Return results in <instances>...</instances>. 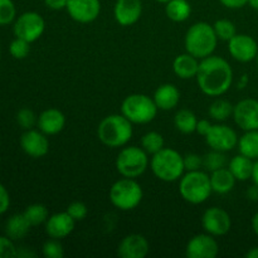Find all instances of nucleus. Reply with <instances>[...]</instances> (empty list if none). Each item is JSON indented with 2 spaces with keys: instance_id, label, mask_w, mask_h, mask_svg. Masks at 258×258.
<instances>
[{
  "instance_id": "nucleus-30",
  "label": "nucleus",
  "mask_w": 258,
  "mask_h": 258,
  "mask_svg": "<svg viewBox=\"0 0 258 258\" xmlns=\"http://www.w3.org/2000/svg\"><path fill=\"white\" fill-rule=\"evenodd\" d=\"M23 213H24L25 218L28 219L32 227L40 226V224L45 223L47 219L49 218V212H48L47 207L39 203L28 206Z\"/></svg>"
},
{
  "instance_id": "nucleus-46",
  "label": "nucleus",
  "mask_w": 258,
  "mask_h": 258,
  "mask_svg": "<svg viewBox=\"0 0 258 258\" xmlns=\"http://www.w3.org/2000/svg\"><path fill=\"white\" fill-rule=\"evenodd\" d=\"M252 180H253V183L258 185V159L257 160H254L253 163V170H252Z\"/></svg>"
},
{
  "instance_id": "nucleus-23",
  "label": "nucleus",
  "mask_w": 258,
  "mask_h": 258,
  "mask_svg": "<svg viewBox=\"0 0 258 258\" xmlns=\"http://www.w3.org/2000/svg\"><path fill=\"white\" fill-rule=\"evenodd\" d=\"M212 190L217 194H227L234 188L237 179L231 173L228 168H222L216 171H212L211 175Z\"/></svg>"
},
{
  "instance_id": "nucleus-35",
  "label": "nucleus",
  "mask_w": 258,
  "mask_h": 258,
  "mask_svg": "<svg viewBox=\"0 0 258 258\" xmlns=\"http://www.w3.org/2000/svg\"><path fill=\"white\" fill-rule=\"evenodd\" d=\"M17 122L24 130H30V128H33L37 125L38 117L34 113V111H32L28 107H24L19 110V112L17 113Z\"/></svg>"
},
{
  "instance_id": "nucleus-7",
  "label": "nucleus",
  "mask_w": 258,
  "mask_h": 258,
  "mask_svg": "<svg viewBox=\"0 0 258 258\" xmlns=\"http://www.w3.org/2000/svg\"><path fill=\"white\" fill-rule=\"evenodd\" d=\"M110 202L118 211H133L141 203L144 197L140 184L131 178L118 179L110 188Z\"/></svg>"
},
{
  "instance_id": "nucleus-33",
  "label": "nucleus",
  "mask_w": 258,
  "mask_h": 258,
  "mask_svg": "<svg viewBox=\"0 0 258 258\" xmlns=\"http://www.w3.org/2000/svg\"><path fill=\"white\" fill-rule=\"evenodd\" d=\"M214 32H216L218 39L224 40V42H229L234 35L237 34L236 25L228 19H219L214 23L213 25Z\"/></svg>"
},
{
  "instance_id": "nucleus-19",
  "label": "nucleus",
  "mask_w": 258,
  "mask_h": 258,
  "mask_svg": "<svg viewBox=\"0 0 258 258\" xmlns=\"http://www.w3.org/2000/svg\"><path fill=\"white\" fill-rule=\"evenodd\" d=\"M75 226V219L67 212H60V213L52 214L47 219V222H45V233L50 238L62 239L72 233Z\"/></svg>"
},
{
  "instance_id": "nucleus-34",
  "label": "nucleus",
  "mask_w": 258,
  "mask_h": 258,
  "mask_svg": "<svg viewBox=\"0 0 258 258\" xmlns=\"http://www.w3.org/2000/svg\"><path fill=\"white\" fill-rule=\"evenodd\" d=\"M17 19V9L13 0H0V25H8Z\"/></svg>"
},
{
  "instance_id": "nucleus-24",
  "label": "nucleus",
  "mask_w": 258,
  "mask_h": 258,
  "mask_svg": "<svg viewBox=\"0 0 258 258\" xmlns=\"http://www.w3.org/2000/svg\"><path fill=\"white\" fill-rule=\"evenodd\" d=\"M30 223L28 219L25 218L24 213L14 214L10 217L5 224V234L13 241H19V239L24 238L30 231Z\"/></svg>"
},
{
  "instance_id": "nucleus-18",
  "label": "nucleus",
  "mask_w": 258,
  "mask_h": 258,
  "mask_svg": "<svg viewBox=\"0 0 258 258\" xmlns=\"http://www.w3.org/2000/svg\"><path fill=\"white\" fill-rule=\"evenodd\" d=\"M150 251V244L143 234L133 233L123 237L117 247L121 258H145Z\"/></svg>"
},
{
  "instance_id": "nucleus-5",
  "label": "nucleus",
  "mask_w": 258,
  "mask_h": 258,
  "mask_svg": "<svg viewBox=\"0 0 258 258\" xmlns=\"http://www.w3.org/2000/svg\"><path fill=\"white\" fill-rule=\"evenodd\" d=\"M179 193L181 198L190 204H202L208 201L213 193L211 178L206 171H186L179 183Z\"/></svg>"
},
{
  "instance_id": "nucleus-36",
  "label": "nucleus",
  "mask_w": 258,
  "mask_h": 258,
  "mask_svg": "<svg viewBox=\"0 0 258 258\" xmlns=\"http://www.w3.org/2000/svg\"><path fill=\"white\" fill-rule=\"evenodd\" d=\"M9 52L15 59H24L30 52V43L20 38H15L9 45Z\"/></svg>"
},
{
  "instance_id": "nucleus-48",
  "label": "nucleus",
  "mask_w": 258,
  "mask_h": 258,
  "mask_svg": "<svg viewBox=\"0 0 258 258\" xmlns=\"http://www.w3.org/2000/svg\"><path fill=\"white\" fill-rule=\"evenodd\" d=\"M247 83H248V76L243 75L241 77V80H239V82H238V88H239V90H242V88L246 87Z\"/></svg>"
},
{
  "instance_id": "nucleus-17",
  "label": "nucleus",
  "mask_w": 258,
  "mask_h": 258,
  "mask_svg": "<svg viewBox=\"0 0 258 258\" xmlns=\"http://www.w3.org/2000/svg\"><path fill=\"white\" fill-rule=\"evenodd\" d=\"M143 14L141 0H116L113 17L121 27H130L139 22Z\"/></svg>"
},
{
  "instance_id": "nucleus-50",
  "label": "nucleus",
  "mask_w": 258,
  "mask_h": 258,
  "mask_svg": "<svg viewBox=\"0 0 258 258\" xmlns=\"http://www.w3.org/2000/svg\"><path fill=\"white\" fill-rule=\"evenodd\" d=\"M247 258H258V247H253L246 253Z\"/></svg>"
},
{
  "instance_id": "nucleus-29",
  "label": "nucleus",
  "mask_w": 258,
  "mask_h": 258,
  "mask_svg": "<svg viewBox=\"0 0 258 258\" xmlns=\"http://www.w3.org/2000/svg\"><path fill=\"white\" fill-rule=\"evenodd\" d=\"M233 108L234 106L229 101L218 98V100L213 101L212 105L209 106L208 113L213 120L223 122V121L228 120L231 116H233Z\"/></svg>"
},
{
  "instance_id": "nucleus-31",
  "label": "nucleus",
  "mask_w": 258,
  "mask_h": 258,
  "mask_svg": "<svg viewBox=\"0 0 258 258\" xmlns=\"http://www.w3.org/2000/svg\"><path fill=\"white\" fill-rule=\"evenodd\" d=\"M165 141L161 134L156 133V131H150L146 133L141 139V148L150 155L159 153L161 149L165 148Z\"/></svg>"
},
{
  "instance_id": "nucleus-21",
  "label": "nucleus",
  "mask_w": 258,
  "mask_h": 258,
  "mask_svg": "<svg viewBox=\"0 0 258 258\" xmlns=\"http://www.w3.org/2000/svg\"><path fill=\"white\" fill-rule=\"evenodd\" d=\"M153 98L159 110L170 111L174 110L180 102V92L175 85L164 83L156 88Z\"/></svg>"
},
{
  "instance_id": "nucleus-20",
  "label": "nucleus",
  "mask_w": 258,
  "mask_h": 258,
  "mask_svg": "<svg viewBox=\"0 0 258 258\" xmlns=\"http://www.w3.org/2000/svg\"><path fill=\"white\" fill-rule=\"evenodd\" d=\"M38 128L47 136L57 135L64 128L66 116L58 108H47L38 116Z\"/></svg>"
},
{
  "instance_id": "nucleus-39",
  "label": "nucleus",
  "mask_w": 258,
  "mask_h": 258,
  "mask_svg": "<svg viewBox=\"0 0 258 258\" xmlns=\"http://www.w3.org/2000/svg\"><path fill=\"white\" fill-rule=\"evenodd\" d=\"M18 248L14 241L8 236H0V258L17 257Z\"/></svg>"
},
{
  "instance_id": "nucleus-38",
  "label": "nucleus",
  "mask_w": 258,
  "mask_h": 258,
  "mask_svg": "<svg viewBox=\"0 0 258 258\" xmlns=\"http://www.w3.org/2000/svg\"><path fill=\"white\" fill-rule=\"evenodd\" d=\"M68 214L75 219L76 222H81L87 217L88 214V208L85 203L82 202H73L66 209Z\"/></svg>"
},
{
  "instance_id": "nucleus-49",
  "label": "nucleus",
  "mask_w": 258,
  "mask_h": 258,
  "mask_svg": "<svg viewBox=\"0 0 258 258\" xmlns=\"http://www.w3.org/2000/svg\"><path fill=\"white\" fill-rule=\"evenodd\" d=\"M252 229H253L254 233L258 236V212L254 214L253 218H252Z\"/></svg>"
},
{
  "instance_id": "nucleus-11",
  "label": "nucleus",
  "mask_w": 258,
  "mask_h": 258,
  "mask_svg": "<svg viewBox=\"0 0 258 258\" xmlns=\"http://www.w3.org/2000/svg\"><path fill=\"white\" fill-rule=\"evenodd\" d=\"M202 226L207 233L214 237H221L231 231L232 219L224 209L219 207H212L203 213Z\"/></svg>"
},
{
  "instance_id": "nucleus-53",
  "label": "nucleus",
  "mask_w": 258,
  "mask_h": 258,
  "mask_svg": "<svg viewBox=\"0 0 258 258\" xmlns=\"http://www.w3.org/2000/svg\"><path fill=\"white\" fill-rule=\"evenodd\" d=\"M256 60H257V66H258V53H257V57H256Z\"/></svg>"
},
{
  "instance_id": "nucleus-42",
  "label": "nucleus",
  "mask_w": 258,
  "mask_h": 258,
  "mask_svg": "<svg viewBox=\"0 0 258 258\" xmlns=\"http://www.w3.org/2000/svg\"><path fill=\"white\" fill-rule=\"evenodd\" d=\"M219 2L228 9H241L248 4V0H219Z\"/></svg>"
},
{
  "instance_id": "nucleus-4",
  "label": "nucleus",
  "mask_w": 258,
  "mask_h": 258,
  "mask_svg": "<svg viewBox=\"0 0 258 258\" xmlns=\"http://www.w3.org/2000/svg\"><path fill=\"white\" fill-rule=\"evenodd\" d=\"M150 168L154 175L165 183L180 180L185 171L183 156L171 148H164L154 154L150 160Z\"/></svg>"
},
{
  "instance_id": "nucleus-45",
  "label": "nucleus",
  "mask_w": 258,
  "mask_h": 258,
  "mask_svg": "<svg viewBox=\"0 0 258 258\" xmlns=\"http://www.w3.org/2000/svg\"><path fill=\"white\" fill-rule=\"evenodd\" d=\"M247 198L253 202L258 201V185L254 184L253 186H249L248 190H247Z\"/></svg>"
},
{
  "instance_id": "nucleus-43",
  "label": "nucleus",
  "mask_w": 258,
  "mask_h": 258,
  "mask_svg": "<svg viewBox=\"0 0 258 258\" xmlns=\"http://www.w3.org/2000/svg\"><path fill=\"white\" fill-rule=\"evenodd\" d=\"M68 0H44V4L50 10H63L67 7Z\"/></svg>"
},
{
  "instance_id": "nucleus-32",
  "label": "nucleus",
  "mask_w": 258,
  "mask_h": 258,
  "mask_svg": "<svg viewBox=\"0 0 258 258\" xmlns=\"http://www.w3.org/2000/svg\"><path fill=\"white\" fill-rule=\"evenodd\" d=\"M227 156L226 153L218 150H212L203 156V168L207 171L212 173L218 169L226 168Z\"/></svg>"
},
{
  "instance_id": "nucleus-47",
  "label": "nucleus",
  "mask_w": 258,
  "mask_h": 258,
  "mask_svg": "<svg viewBox=\"0 0 258 258\" xmlns=\"http://www.w3.org/2000/svg\"><path fill=\"white\" fill-rule=\"evenodd\" d=\"M35 253L34 252H30L28 251V249H24V251H22V249H18L17 252V257H34Z\"/></svg>"
},
{
  "instance_id": "nucleus-22",
  "label": "nucleus",
  "mask_w": 258,
  "mask_h": 258,
  "mask_svg": "<svg viewBox=\"0 0 258 258\" xmlns=\"http://www.w3.org/2000/svg\"><path fill=\"white\" fill-rule=\"evenodd\" d=\"M199 59L190 53H183L176 55L173 62V71L181 80H190L196 78L199 70Z\"/></svg>"
},
{
  "instance_id": "nucleus-12",
  "label": "nucleus",
  "mask_w": 258,
  "mask_h": 258,
  "mask_svg": "<svg viewBox=\"0 0 258 258\" xmlns=\"http://www.w3.org/2000/svg\"><path fill=\"white\" fill-rule=\"evenodd\" d=\"M218 253V242L207 232L189 239L185 247V256L188 258H216Z\"/></svg>"
},
{
  "instance_id": "nucleus-10",
  "label": "nucleus",
  "mask_w": 258,
  "mask_h": 258,
  "mask_svg": "<svg viewBox=\"0 0 258 258\" xmlns=\"http://www.w3.org/2000/svg\"><path fill=\"white\" fill-rule=\"evenodd\" d=\"M206 143L212 150H218L227 153L233 150L238 144V136L237 133L228 125L224 123H217L212 125L211 130L206 136Z\"/></svg>"
},
{
  "instance_id": "nucleus-28",
  "label": "nucleus",
  "mask_w": 258,
  "mask_h": 258,
  "mask_svg": "<svg viewBox=\"0 0 258 258\" xmlns=\"http://www.w3.org/2000/svg\"><path fill=\"white\" fill-rule=\"evenodd\" d=\"M197 123H198V118H197L196 113L186 108L179 110L174 116V125H175L176 130L180 131L181 134L196 133Z\"/></svg>"
},
{
  "instance_id": "nucleus-9",
  "label": "nucleus",
  "mask_w": 258,
  "mask_h": 258,
  "mask_svg": "<svg viewBox=\"0 0 258 258\" xmlns=\"http://www.w3.org/2000/svg\"><path fill=\"white\" fill-rule=\"evenodd\" d=\"M45 29V22L42 15L37 12H25L14 20L15 38H20L33 43L39 39Z\"/></svg>"
},
{
  "instance_id": "nucleus-26",
  "label": "nucleus",
  "mask_w": 258,
  "mask_h": 258,
  "mask_svg": "<svg viewBox=\"0 0 258 258\" xmlns=\"http://www.w3.org/2000/svg\"><path fill=\"white\" fill-rule=\"evenodd\" d=\"M165 14L171 22H185L191 14L190 3L188 0H170L165 4Z\"/></svg>"
},
{
  "instance_id": "nucleus-1",
  "label": "nucleus",
  "mask_w": 258,
  "mask_h": 258,
  "mask_svg": "<svg viewBox=\"0 0 258 258\" xmlns=\"http://www.w3.org/2000/svg\"><path fill=\"white\" fill-rule=\"evenodd\" d=\"M196 78L204 95L219 97L231 88L233 70L224 58L212 54L201 59Z\"/></svg>"
},
{
  "instance_id": "nucleus-40",
  "label": "nucleus",
  "mask_w": 258,
  "mask_h": 258,
  "mask_svg": "<svg viewBox=\"0 0 258 258\" xmlns=\"http://www.w3.org/2000/svg\"><path fill=\"white\" fill-rule=\"evenodd\" d=\"M183 159L185 171L201 170V168L203 166V156L198 155V154H186L185 156H183Z\"/></svg>"
},
{
  "instance_id": "nucleus-54",
  "label": "nucleus",
  "mask_w": 258,
  "mask_h": 258,
  "mask_svg": "<svg viewBox=\"0 0 258 258\" xmlns=\"http://www.w3.org/2000/svg\"><path fill=\"white\" fill-rule=\"evenodd\" d=\"M0 54H2V49H0Z\"/></svg>"
},
{
  "instance_id": "nucleus-44",
  "label": "nucleus",
  "mask_w": 258,
  "mask_h": 258,
  "mask_svg": "<svg viewBox=\"0 0 258 258\" xmlns=\"http://www.w3.org/2000/svg\"><path fill=\"white\" fill-rule=\"evenodd\" d=\"M212 123L209 120H198V123H197V133L202 136H206L208 134V131L211 130Z\"/></svg>"
},
{
  "instance_id": "nucleus-16",
  "label": "nucleus",
  "mask_w": 258,
  "mask_h": 258,
  "mask_svg": "<svg viewBox=\"0 0 258 258\" xmlns=\"http://www.w3.org/2000/svg\"><path fill=\"white\" fill-rule=\"evenodd\" d=\"M20 148L30 158L39 159L47 155L49 151V140L40 130L30 128L25 130V133L20 136Z\"/></svg>"
},
{
  "instance_id": "nucleus-15",
  "label": "nucleus",
  "mask_w": 258,
  "mask_h": 258,
  "mask_svg": "<svg viewBox=\"0 0 258 258\" xmlns=\"http://www.w3.org/2000/svg\"><path fill=\"white\" fill-rule=\"evenodd\" d=\"M228 52L236 60L248 63L256 59L258 44L248 34H236L228 42Z\"/></svg>"
},
{
  "instance_id": "nucleus-6",
  "label": "nucleus",
  "mask_w": 258,
  "mask_h": 258,
  "mask_svg": "<svg viewBox=\"0 0 258 258\" xmlns=\"http://www.w3.org/2000/svg\"><path fill=\"white\" fill-rule=\"evenodd\" d=\"M158 106L154 98L144 93H133L122 101L121 113L138 125H145L151 122L158 115Z\"/></svg>"
},
{
  "instance_id": "nucleus-13",
  "label": "nucleus",
  "mask_w": 258,
  "mask_h": 258,
  "mask_svg": "<svg viewBox=\"0 0 258 258\" xmlns=\"http://www.w3.org/2000/svg\"><path fill=\"white\" fill-rule=\"evenodd\" d=\"M233 118L236 125L243 131L258 130V100L244 98L233 108Z\"/></svg>"
},
{
  "instance_id": "nucleus-25",
  "label": "nucleus",
  "mask_w": 258,
  "mask_h": 258,
  "mask_svg": "<svg viewBox=\"0 0 258 258\" xmlns=\"http://www.w3.org/2000/svg\"><path fill=\"white\" fill-rule=\"evenodd\" d=\"M254 160L247 158V156L239 155L233 156L228 163V169L233 174L234 178L239 181H246L252 178V170H253Z\"/></svg>"
},
{
  "instance_id": "nucleus-37",
  "label": "nucleus",
  "mask_w": 258,
  "mask_h": 258,
  "mask_svg": "<svg viewBox=\"0 0 258 258\" xmlns=\"http://www.w3.org/2000/svg\"><path fill=\"white\" fill-rule=\"evenodd\" d=\"M43 254L47 258H63L64 256V249H63L62 243L59 242V239L50 238L49 241L45 242L43 244L42 248Z\"/></svg>"
},
{
  "instance_id": "nucleus-27",
  "label": "nucleus",
  "mask_w": 258,
  "mask_h": 258,
  "mask_svg": "<svg viewBox=\"0 0 258 258\" xmlns=\"http://www.w3.org/2000/svg\"><path fill=\"white\" fill-rule=\"evenodd\" d=\"M238 150L239 154L257 160L258 159V130L246 131L241 138L238 139Z\"/></svg>"
},
{
  "instance_id": "nucleus-51",
  "label": "nucleus",
  "mask_w": 258,
  "mask_h": 258,
  "mask_svg": "<svg viewBox=\"0 0 258 258\" xmlns=\"http://www.w3.org/2000/svg\"><path fill=\"white\" fill-rule=\"evenodd\" d=\"M248 4L252 9L258 10V0H248Z\"/></svg>"
},
{
  "instance_id": "nucleus-14",
  "label": "nucleus",
  "mask_w": 258,
  "mask_h": 258,
  "mask_svg": "<svg viewBox=\"0 0 258 258\" xmlns=\"http://www.w3.org/2000/svg\"><path fill=\"white\" fill-rule=\"evenodd\" d=\"M66 10L75 22L81 24L92 23L100 17V0H68Z\"/></svg>"
},
{
  "instance_id": "nucleus-3",
  "label": "nucleus",
  "mask_w": 258,
  "mask_h": 258,
  "mask_svg": "<svg viewBox=\"0 0 258 258\" xmlns=\"http://www.w3.org/2000/svg\"><path fill=\"white\" fill-rule=\"evenodd\" d=\"M218 37L213 25L206 22H198L191 25L184 38L185 50L198 59L209 57L216 50Z\"/></svg>"
},
{
  "instance_id": "nucleus-2",
  "label": "nucleus",
  "mask_w": 258,
  "mask_h": 258,
  "mask_svg": "<svg viewBox=\"0 0 258 258\" xmlns=\"http://www.w3.org/2000/svg\"><path fill=\"white\" fill-rule=\"evenodd\" d=\"M133 122L121 113L106 116L97 127V138L108 148H122L133 138Z\"/></svg>"
},
{
  "instance_id": "nucleus-8",
  "label": "nucleus",
  "mask_w": 258,
  "mask_h": 258,
  "mask_svg": "<svg viewBox=\"0 0 258 258\" xmlns=\"http://www.w3.org/2000/svg\"><path fill=\"white\" fill-rule=\"evenodd\" d=\"M149 154L139 146H126L118 153L116 169L123 178L136 179L143 175L149 168Z\"/></svg>"
},
{
  "instance_id": "nucleus-41",
  "label": "nucleus",
  "mask_w": 258,
  "mask_h": 258,
  "mask_svg": "<svg viewBox=\"0 0 258 258\" xmlns=\"http://www.w3.org/2000/svg\"><path fill=\"white\" fill-rule=\"evenodd\" d=\"M9 206H10L9 191H8L7 188L0 183V216L4 214L5 212L9 209Z\"/></svg>"
},
{
  "instance_id": "nucleus-52",
  "label": "nucleus",
  "mask_w": 258,
  "mask_h": 258,
  "mask_svg": "<svg viewBox=\"0 0 258 258\" xmlns=\"http://www.w3.org/2000/svg\"><path fill=\"white\" fill-rule=\"evenodd\" d=\"M155 2L158 3H161V4H166L168 2H170V0H155Z\"/></svg>"
}]
</instances>
